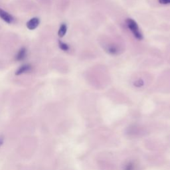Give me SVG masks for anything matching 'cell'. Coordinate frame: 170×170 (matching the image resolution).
<instances>
[{
  "label": "cell",
  "mask_w": 170,
  "mask_h": 170,
  "mask_svg": "<svg viewBox=\"0 0 170 170\" xmlns=\"http://www.w3.org/2000/svg\"><path fill=\"white\" fill-rule=\"evenodd\" d=\"M126 25H127L128 28L130 29V31H131V32L132 33L134 37L138 39V40H142L144 37L143 35L141 33V31H140L139 26H138V23L134 21L133 19L131 18H128L126 19Z\"/></svg>",
  "instance_id": "obj_1"
},
{
  "label": "cell",
  "mask_w": 170,
  "mask_h": 170,
  "mask_svg": "<svg viewBox=\"0 0 170 170\" xmlns=\"http://www.w3.org/2000/svg\"><path fill=\"white\" fill-rule=\"evenodd\" d=\"M0 18L7 23H11L13 21V17L7 11L0 8Z\"/></svg>",
  "instance_id": "obj_2"
},
{
  "label": "cell",
  "mask_w": 170,
  "mask_h": 170,
  "mask_svg": "<svg viewBox=\"0 0 170 170\" xmlns=\"http://www.w3.org/2000/svg\"><path fill=\"white\" fill-rule=\"evenodd\" d=\"M39 24V19L37 17H33L27 23V27L30 30L36 29Z\"/></svg>",
  "instance_id": "obj_3"
},
{
  "label": "cell",
  "mask_w": 170,
  "mask_h": 170,
  "mask_svg": "<svg viewBox=\"0 0 170 170\" xmlns=\"http://www.w3.org/2000/svg\"><path fill=\"white\" fill-rule=\"evenodd\" d=\"M31 66L30 65H28V64L23 65L21 67H19L18 70L16 71V73H15V74L20 75L21 74L29 72V71L31 70Z\"/></svg>",
  "instance_id": "obj_4"
},
{
  "label": "cell",
  "mask_w": 170,
  "mask_h": 170,
  "mask_svg": "<svg viewBox=\"0 0 170 170\" xmlns=\"http://www.w3.org/2000/svg\"><path fill=\"white\" fill-rule=\"evenodd\" d=\"M27 55V49L25 47H22L20 50L19 51L18 53L16 55V60L18 61H23L26 57Z\"/></svg>",
  "instance_id": "obj_5"
},
{
  "label": "cell",
  "mask_w": 170,
  "mask_h": 170,
  "mask_svg": "<svg viewBox=\"0 0 170 170\" xmlns=\"http://www.w3.org/2000/svg\"><path fill=\"white\" fill-rule=\"evenodd\" d=\"M106 51L107 52L110 54V55H117L120 53V49L116 45H110L108 46L107 48H106Z\"/></svg>",
  "instance_id": "obj_6"
},
{
  "label": "cell",
  "mask_w": 170,
  "mask_h": 170,
  "mask_svg": "<svg viewBox=\"0 0 170 170\" xmlns=\"http://www.w3.org/2000/svg\"><path fill=\"white\" fill-rule=\"evenodd\" d=\"M67 31V26L65 23H62L61 25L60 26V28L59 29L58 31V35L60 37H63L65 35Z\"/></svg>",
  "instance_id": "obj_7"
},
{
  "label": "cell",
  "mask_w": 170,
  "mask_h": 170,
  "mask_svg": "<svg viewBox=\"0 0 170 170\" xmlns=\"http://www.w3.org/2000/svg\"><path fill=\"white\" fill-rule=\"evenodd\" d=\"M59 46L60 47V49L62 51H68L70 49L69 45L68 44H66V43H64V42H62L61 41H59Z\"/></svg>",
  "instance_id": "obj_8"
},
{
  "label": "cell",
  "mask_w": 170,
  "mask_h": 170,
  "mask_svg": "<svg viewBox=\"0 0 170 170\" xmlns=\"http://www.w3.org/2000/svg\"><path fill=\"white\" fill-rule=\"evenodd\" d=\"M134 169H135V164L133 162L130 161L124 165V170H134Z\"/></svg>",
  "instance_id": "obj_9"
},
{
  "label": "cell",
  "mask_w": 170,
  "mask_h": 170,
  "mask_svg": "<svg viewBox=\"0 0 170 170\" xmlns=\"http://www.w3.org/2000/svg\"><path fill=\"white\" fill-rule=\"evenodd\" d=\"M134 86H136V87L140 88L144 85V82L143 80H142V79H138V80L134 82Z\"/></svg>",
  "instance_id": "obj_10"
},
{
  "label": "cell",
  "mask_w": 170,
  "mask_h": 170,
  "mask_svg": "<svg viewBox=\"0 0 170 170\" xmlns=\"http://www.w3.org/2000/svg\"><path fill=\"white\" fill-rule=\"evenodd\" d=\"M160 4L162 5H169L170 4V0H158Z\"/></svg>",
  "instance_id": "obj_11"
},
{
  "label": "cell",
  "mask_w": 170,
  "mask_h": 170,
  "mask_svg": "<svg viewBox=\"0 0 170 170\" xmlns=\"http://www.w3.org/2000/svg\"><path fill=\"white\" fill-rule=\"evenodd\" d=\"M3 142H4V138L2 136H0V148H1L2 145H3Z\"/></svg>",
  "instance_id": "obj_12"
}]
</instances>
